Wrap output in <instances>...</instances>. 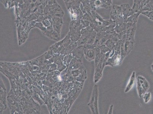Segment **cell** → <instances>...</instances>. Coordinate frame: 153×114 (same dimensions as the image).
I'll return each mask as SVG.
<instances>
[{"instance_id": "2", "label": "cell", "mask_w": 153, "mask_h": 114, "mask_svg": "<svg viewBox=\"0 0 153 114\" xmlns=\"http://www.w3.org/2000/svg\"><path fill=\"white\" fill-rule=\"evenodd\" d=\"M150 88L147 80L142 76H139L137 78V90L139 97L141 98Z\"/></svg>"}, {"instance_id": "8", "label": "cell", "mask_w": 153, "mask_h": 114, "mask_svg": "<svg viewBox=\"0 0 153 114\" xmlns=\"http://www.w3.org/2000/svg\"></svg>"}, {"instance_id": "5", "label": "cell", "mask_w": 153, "mask_h": 114, "mask_svg": "<svg viewBox=\"0 0 153 114\" xmlns=\"http://www.w3.org/2000/svg\"><path fill=\"white\" fill-rule=\"evenodd\" d=\"M136 81V73L135 72H133L132 73L131 76L127 85L126 88L125 90V93H128V92L130 91L132 88L134 86L135 84Z\"/></svg>"}, {"instance_id": "1", "label": "cell", "mask_w": 153, "mask_h": 114, "mask_svg": "<svg viewBox=\"0 0 153 114\" xmlns=\"http://www.w3.org/2000/svg\"><path fill=\"white\" fill-rule=\"evenodd\" d=\"M98 87L97 85H95L93 87L92 94L89 102L88 105L90 107L92 113L99 114L98 100Z\"/></svg>"}, {"instance_id": "4", "label": "cell", "mask_w": 153, "mask_h": 114, "mask_svg": "<svg viewBox=\"0 0 153 114\" xmlns=\"http://www.w3.org/2000/svg\"><path fill=\"white\" fill-rule=\"evenodd\" d=\"M85 54L86 59L89 61L94 60L96 58V52L94 48L85 49Z\"/></svg>"}, {"instance_id": "7", "label": "cell", "mask_w": 153, "mask_h": 114, "mask_svg": "<svg viewBox=\"0 0 153 114\" xmlns=\"http://www.w3.org/2000/svg\"><path fill=\"white\" fill-rule=\"evenodd\" d=\"M113 105H111L110 107V108L109 109V111H108V114H112V111H113Z\"/></svg>"}, {"instance_id": "3", "label": "cell", "mask_w": 153, "mask_h": 114, "mask_svg": "<svg viewBox=\"0 0 153 114\" xmlns=\"http://www.w3.org/2000/svg\"><path fill=\"white\" fill-rule=\"evenodd\" d=\"M105 56V54H103L100 60L98 63H95V73L94 75V82L97 83L100 80L102 76L103 68V59Z\"/></svg>"}, {"instance_id": "6", "label": "cell", "mask_w": 153, "mask_h": 114, "mask_svg": "<svg viewBox=\"0 0 153 114\" xmlns=\"http://www.w3.org/2000/svg\"><path fill=\"white\" fill-rule=\"evenodd\" d=\"M151 98V94L150 92H146L143 95V99L145 103L150 102Z\"/></svg>"}]
</instances>
